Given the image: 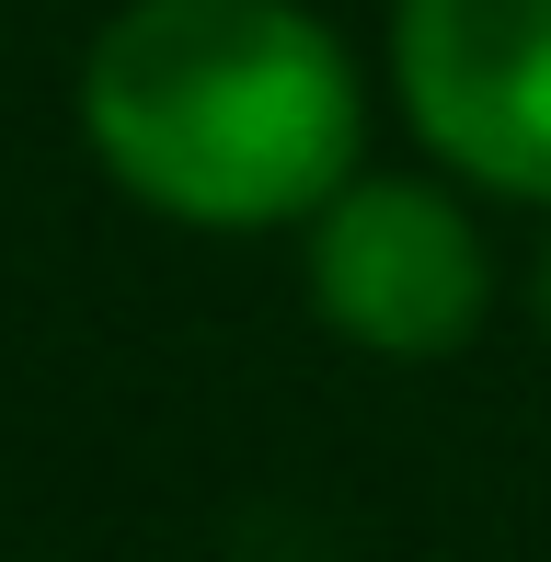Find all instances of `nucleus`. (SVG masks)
Here are the masks:
<instances>
[{
  "label": "nucleus",
  "instance_id": "obj_1",
  "mask_svg": "<svg viewBox=\"0 0 551 562\" xmlns=\"http://www.w3.org/2000/svg\"><path fill=\"white\" fill-rule=\"evenodd\" d=\"M104 172L161 218H322L357 161V69L299 0H127L81 58Z\"/></svg>",
  "mask_w": 551,
  "mask_h": 562
},
{
  "label": "nucleus",
  "instance_id": "obj_2",
  "mask_svg": "<svg viewBox=\"0 0 551 562\" xmlns=\"http://www.w3.org/2000/svg\"><path fill=\"white\" fill-rule=\"evenodd\" d=\"M391 69L448 172L494 195H551V0H403Z\"/></svg>",
  "mask_w": 551,
  "mask_h": 562
},
{
  "label": "nucleus",
  "instance_id": "obj_3",
  "mask_svg": "<svg viewBox=\"0 0 551 562\" xmlns=\"http://www.w3.org/2000/svg\"><path fill=\"white\" fill-rule=\"evenodd\" d=\"M311 311L368 356H448L483 322V241L437 184H345L311 218Z\"/></svg>",
  "mask_w": 551,
  "mask_h": 562
},
{
  "label": "nucleus",
  "instance_id": "obj_4",
  "mask_svg": "<svg viewBox=\"0 0 551 562\" xmlns=\"http://www.w3.org/2000/svg\"><path fill=\"white\" fill-rule=\"evenodd\" d=\"M540 334H551V252H540Z\"/></svg>",
  "mask_w": 551,
  "mask_h": 562
}]
</instances>
